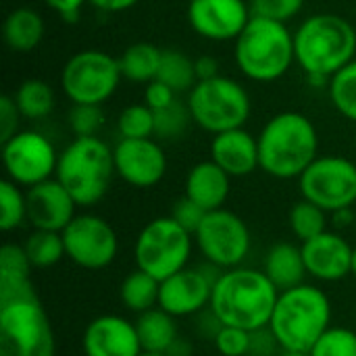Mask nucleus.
<instances>
[{"mask_svg": "<svg viewBox=\"0 0 356 356\" xmlns=\"http://www.w3.org/2000/svg\"><path fill=\"white\" fill-rule=\"evenodd\" d=\"M280 290L265 271L234 267L215 277L211 313L219 325H234L252 334L269 327Z\"/></svg>", "mask_w": 356, "mask_h": 356, "instance_id": "obj_1", "label": "nucleus"}, {"mask_svg": "<svg viewBox=\"0 0 356 356\" xmlns=\"http://www.w3.org/2000/svg\"><path fill=\"white\" fill-rule=\"evenodd\" d=\"M257 140L261 169L275 179L300 177L317 159L319 150L315 123L298 111L273 115L263 125Z\"/></svg>", "mask_w": 356, "mask_h": 356, "instance_id": "obj_2", "label": "nucleus"}, {"mask_svg": "<svg viewBox=\"0 0 356 356\" xmlns=\"http://www.w3.org/2000/svg\"><path fill=\"white\" fill-rule=\"evenodd\" d=\"M327 327H332V300L321 288L300 284L280 292L269 332L284 353H309Z\"/></svg>", "mask_w": 356, "mask_h": 356, "instance_id": "obj_3", "label": "nucleus"}, {"mask_svg": "<svg viewBox=\"0 0 356 356\" xmlns=\"http://www.w3.org/2000/svg\"><path fill=\"white\" fill-rule=\"evenodd\" d=\"M294 50L296 63L305 73H323L334 77L355 60L356 29L340 15H313L294 31Z\"/></svg>", "mask_w": 356, "mask_h": 356, "instance_id": "obj_4", "label": "nucleus"}, {"mask_svg": "<svg viewBox=\"0 0 356 356\" xmlns=\"http://www.w3.org/2000/svg\"><path fill=\"white\" fill-rule=\"evenodd\" d=\"M294 60V33L288 29V23L252 15L236 40V63L240 71L252 81L271 83L284 77Z\"/></svg>", "mask_w": 356, "mask_h": 356, "instance_id": "obj_5", "label": "nucleus"}, {"mask_svg": "<svg viewBox=\"0 0 356 356\" xmlns=\"http://www.w3.org/2000/svg\"><path fill=\"white\" fill-rule=\"evenodd\" d=\"M115 171L113 148L98 136L75 138L60 154L54 177L75 198L77 207L98 204L108 188Z\"/></svg>", "mask_w": 356, "mask_h": 356, "instance_id": "obj_6", "label": "nucleus"}, {"mask_svg": "<svg viewBox=\"0 0 356 356\" xmlns=\"http://www.w3.org/2000/svg\"><path fill=\"white\" fill-rule=\"evenodd\" d=\"M52 323L38 292L0 300V356H54Z\"/></svg>", "mask_w": 356, "mask_h": 356, "instance_id": "obj_7", "label": "nucleus"}, {"mask_svg": "<svg viewBox=\"0 0 356 356\" xmlns=\"http://www.w3.org/2000/svg\"><path fill=\"white\" fill-rule=\"evenodd\" d=\"M186 104L192 121L213 136L244 127L252 111L246 88L225 75L198 81L188 92Z\"/></svg>", "mask_w": 356, "mask_h": 356, "instance_id": "obj_8", "label": "nucleus"}, {"mask_svg": "<svg viewBox=\"0 0 356 356\" xmlns=\"http://www.w3.org/2000/svg\"><path fill=\"white\" fill-rule=\"evenodd\" d=\"M194 236L184 229L171 215L148 221L138 234L134 246L136 267L159 282L188 267Z\"/></svg>", "mask_w": 356, "mask_h": 356, "instance_id": "obj_9", "label": "nucleus"}, {"mask_svg": "<svg viewBox=\"0 0 356 356\" xmlns=\"http://www.w3.org/2000/svg\"><path fill=\"white\" fill-rule=\"evenodd\" d=\"M123 75L119 58L104 50L73 54L60 73V88L73 104H104L119 88Z\"/></svg>", "mask_w": 356, "mask_h": 356, "instance_id": "obj_10", "label": "nucleus"}, {"mask_svg": "<svg viewBox=\"0 0 356 356\" xmlns=\"http://www.w3.org/2000/svg\"><path fill=\"white\" fill-rule=\"evenodd\" d=\"M302 198L327 213L356 204V165L344 156H317L298 177Z\"/></svg>", "mask_w": 356, "mask_h": 356, "instance_id": "obj_11", "label": "nucleus"}, {"mask_svg": "<svg viewBox=\"0 0 356 356\" xmlns=\"http://www.w3.org/2000/svg\"><path fill=\"white\" fill-rule=\"evenodd\" d=\"M202 257L223 271L240 267L250 252V229L242 217L227 209H217L204 215L194 234Z\"/></svg>", "mask_w": 356, "mask_h": 356, "instance_id": "obj_12", "label": "nucleus"}, {"mask_svg": "<svg viewBox=\"0 0 356 356\" xmlns=\"http://www.w3.org/2000/svg\"><path fill=\"white\" fill-rule=\"evenodd\" d=\"M65 240L67 259L88 271H100L113 265L119 252V238L115 227L92 213L75 215V219L60 232Z\"/></svg>", "mask_w": 356, "mask_h": 356, "instance_id": "obj_13", "label": "nucleus"}, {"mask_svg": "<svg viewBox=\"0 0 356 356\" xmlns=\"http://www.w3.org/2000/svg\"><path fill=\"white\" fill-rule=\"evenodd\" d=\"M2 163L10 181L21 188H31L52 179L58 165V154L52 142L38 131H17L2 142Z\"/></svg>", "mask_w": 356, "mask_h": 356, "instance_id": "obj_14", "label": "nucleus"}, {"mask_svg": "<svg viewBox=\"0 0 356 356\" xmlns=\"http://www.w3.org/2000/svg\"><path fill=\"white\" fill-rule=\"evenodd\" d=\"M250 17L246 0H192L188 4L190 27L211 42H236Z\"/></svg>", "mask_w": 356, "mask_h": 356, "instance_id": "obj_15", "label": "nucleus"}, {"mask_svg": "<svg viewBox=\"0 0 356 356\" xmlns=\"http://www.w3.org/2000/svg\"><path fill=\"white\" fill-rule=\"evenodd\" d=\"M115 171L131 188H154L167 173V154L152 138L119 140L113 148Z\"/></svg>", "mask_w": 356, "mask_h": 356, "instance_id": "obj_16", "label": "nucleus"}, {"mask_svg": "<svg viewBox=\"0 0 356 356\" xmlns=\"http://www.w3.org/2000/svg\"><path fill=\"white\" fill-rule=\"evenodd\" d=\"M27 221L33 229H48V232H63L73 219L77 202L67 192V188L56 179H46L27 188Z\"/></svg>", "mask_w": 356, "mask_h": 356, "instance_id": "obj_17", "label": "nucleus"}, {"mask_svg": "<svg viewBox=\"0 0 356 356\" xmlns=\"http://www.w3.org/2000/svg\"><path fill=\"white\" fill-rule=\"evenodd\" d=\"M213 284L204 271L186 267L161 282L159 307L173 317H190L211 305Z\"/></svg>", "mask_w": 356, "mask_h": 356, "instance_id": "obj_18", "label": "nucleus"}, {"mask_svg": "<svg viewBox=\"0 0 356 356\" xmlns=\"http://www.w3.org/2000/svg\"><path fill=\"white\" fill-rule=\"evenodd\" d=\"M81 348L86 356H140L142 344L136 323L121 315H100L83 332Z\"/></svg>", "mask_w": 356, "mask_h": 356, "instance_id": "obj_19", "label": "nucleus"}, {"mask_svg": "<svg viewBox=\"0 0 356 356\" xmlns=\"http://www.w3.org/2000/svg\"><path fill=\"white\" fill-rule=\"evenodd\" d=\"M307 273L319 282H340L350 275L353 246L336 232H323L302 242Z\"/></svg>", "mask_w": 356, "mask_h": 356, "instance_id": "obj_20", "label": "nucleus"}, {"mask_svg": "<svg viewBox=\"0 0 356 356\" xmlns=\"http://www.w3.org/2000/svg\"><path fill=\"white\" fill-rule=\"evenodd\" d=\"M211 161H215L232 177L250 175L261 169L259 140L244 127L217 134L211 142Z\"/></svg>", "mask_w": 356, "mask_h": 356, "instance_id": "obj_21", "label": "nucleus"}, {"mask_svg": "<svg viewBox=\"0 0 356 356\" xmlns=\"http://www.w3.org/2000/svg\"><path fill=\"white\" fill-rule=\"evenodd\" d=\"M232 190V175L225 173L215 161L196 163L186 177V196L207 213L223 209Z\"/></svg>", "mask_w": 356, "mask_h": 356, "instance_id": "obj_22", "label": "nucleus"}, {"mask_svg": "<svg viewBox=\"0 0 356 356\" xmlns=\"http://www.w3.org/2000/svg\"><path fill=\"white\" fill-rule=\"evenodd\" d=\"M263 271L267 273V277L273 282V286L280 292L305 284V277L309 275L305 257H302V248L292 242L273 244L265 257Z\"/></svg>", "mask_w": 356, "mask_h": 356, "instance_id": "obj_23", "label": "nucleus"}, {"mask_svg": "<svg viewBox=\"0 0 356 356\" xmlns=\"http://www.w3.org/2000/svg\"><path fill=\"white\" fill-rule=\"evenodd\" d=\"M31 269L23 246L4 244L0 248V300L35 294Z\"/></svg>", "mask_w": 356, "mask_h": 356, "instance_id": "obj_24", "label": "nucleus"}, {"mask_svg": "<svg viewBox=\"0 0 356 356\" xmlns=\"http://www.w3.org/2000/svg\"><path fill=\"white\" fill-rule=\"evenodd\" d=\"M175 319L177 317L169 315L161 307H154V309L138 315V319L134 323L138 330L142 350L156 353V355H169L173 350V346L179 342Z\"/></svg>", "mask_w": 356, "mask_h": 356, "instance_id": "obj_25", "label": "nucleus"}, {"mask_svg": "<svg viewBox=\"0 0 356 356\" xmlns=\"http://www.w3.org/2000/svg\"><path fill=\"white\" fill-rule=\"evenodd\" d=\"M44 19L38 10L19 6L6 15L2 23V38L13 52L25 54L38 48L44 38Z\"/></svg>", "mask_w": 356, "mask_h": 356, "instance_id": "obj_26", "label": "nucleus"}, {"mask_svg": "<svg viewBox=\"0 0 356 356\" xmlns=\"http://www.w3.org/2000/svg\"><path fill=\"white\" fill-rule=\"evenodd\" d=\"M161 54L163 50L150 42H136L127 46L119 58L121 75L136 83H150L152 79H156Z\"/></svg>", "mask_w": 356, "mask_h": 356, "instance_id": "obj_27", "label": "nucleus"}, {"mask_svg": "<svg viewBox=\"0 0 356 356\" xmlns=\"http://www.w3.org/2000/svg\"><path fill=\"white\" fill-rule=\"evenodd\" d=\"M159 292H161V282L138 267L125 275V280L121 282V288H119L123 307L136 315H142V313L159 307Z\"/></svg>", "mask_w": 356, "mask_h": 356, "instance_id": "obj_28", "label": "nucleus"}, {"mask_svg": "<svg viewBox=\"0 0 356 356\" xmlns=\"http://www.w3.org/2000/svg\"><path fill=\"white\" fill-rule=\"evenodd\" d=\"M13 98L17 102L21 117L31 119V121L48 117L54 108V90L50 88V83H46L44 79H38V77L25 79L17 88Z\"/></svg>", "mask_w": 356, "mask_h": 356, "instance_id": "obj_29", "label": "nucleus"}, {"mask_svg": "<svg viewBox=\"0 0 356 356\" xmlns=\"http://www.w3.org/2000/svg\"><path fill=\"white\" fill-rule=\"evenodd\" d=\"M23 250L33 269H48L58 265L63 259H67L65 240L60 232L33 229V234L27 236Z\"/></svg>", "mask_w": 356, "mask_h": 356, "instance_id": "obj_30", "label": "nucleus"}, {"mask_svg": "<svg viewBox=\"0 0 356 356\" xmlns=\"http://www.w3.org/2000/svg\"><path fill=\"white\" fill-rule=\"evenodd\" d=\"M156 79H161L163 83L173 88L177 94L179 92H190L198 83L194 60L190 56H186L184 52H179V50H173V48L163 50Z\"/></svg>", "mask_w": 356, "mask_h": 356, "instance_id": "obj_31", "label": "nucleus"}, {"mask_svg": "<svg viewBox=\"0 0 356 356\" xmlns=\"http://www.w3.org/2000/svg\"><path fill=\"white\" fill-rule=\"evenodd\" d=\"M290 229L300 242L317 238L319 234L327 232V211L302 198L290 211Z\"/></svg>", "mask_w": 356, "mask_h": 356, "instance_id": "obj_32", "label": "nucleus"}, {"mask_svg": "<svg viewBox=\"0 0 356 356\" xmlns=\"http://www.w3.org/2000/svg\"><path fill=\"white\" fill-rule=\"evenodd\" d=\"M27 221V198L21 186L8 177L0 181V229L13 232Z\"/></svg>", "mask_w": 356, "mask_h": 356, "instance_id": "obj_33", "label": "nucleus"}, {"mask_svg": "<svg viewBox=\"0 0 356 356\" xmlns=\"http://www.w3.org/2000/svg\"><path fill=\"white\" fill-rule=\"evenodd\" d=\"M327 90L338 113L356 123V58L332 77Z\"/></svg>", "mask_w": 356, "mask_h": 356, "instance_id": "obj_34", "label": "nucleus"}, {"mask_svg": "<svg viewBox=\"0 0 356 356\" xmlns=\"http://www.w3.org/2000/svg\"><path fill=\"white\" fill-rule=\"evenodd\" d=\"M123 140H142L154 136V111L148 104H129L117 121Z\"/></svg>", "mask_w": 356, "mask_h": 356, "instance_id": "obj_35", "label": "nucleus"}, {"mask_svg": "<svg viewBox=\"0 0 356 356\" xmlns=\"http://www.w3.org/2000/svg\"><path fill=\"white\" fill-rule=\"evenodd\" d=\"M190 121H192V115H190L188 104H181L179 100H175L173 104L161 111H154V136L161 140H175L188 129Z\"/></svg>", "mask_w": 356, "mask_h": 356, "instance_id": "obj_36", "label": "nucleus"}, {"mask_svg": "<svg viewBox=\"0 0 356 356\" xmlns=\"http://www.w3.org/2000/svg\"><path fill=\"white\" fill-rule=\"evenodd\" d=\"M309 353L311 356H356V332L332 325Z\"/></svg>", "mask_w": 356, "mask_h": 356, "instance_id": "obj_37", "label": "nucleus"}, {"mask_svg": "<svg viewBox=\"0 0 356 356\" xmlns=\"http://www.w3.org/2000/svg\"><path fill=\"white\" fill-rule=\"evenodd\" d=\"M102 104H73L69 113V125L75 138H92L98 136L100 127L104 125Z\"/></svg>", "mask_w": 356, "mask_h": 356, "instance_id": "obj_38", "label": "nucleus"}, {"mask_svg": "<svg viewBox=\"0 0 356 356\" xmlns=\"http://www.w3.org/2000/svg\"><path fill=\"white\" fill-rule=\"evenodd\" d=\"M252 332L234 327V325H217L215 332V348L221 356H246L252 346Z\"/></svg>", "mask_w": 356, "mask_h": 356, "instance_id": "obj_39", "label": "nucleus"}, {"mask_svg": "<svg viewBox=\"0 0 356 356\" xmlns=\"http://www.w3.org/2000/svg\"><path fill=\"white\" fill-rule=\"evenodd\" d=\"M305 6V0H250V10L254 17H265L271 21L288 23Z\"/></svg>", "mask_w": 356, "mask_h": 356, "instance_id": "obj_40", "label": "nucleus"}, {"mask_svg": "<svg viewBox=\"0 0 356 356\" xmlns=\"http://www.w3.org/2000/svg\"><path fill=\"white\" fill-rule=\"evenodd\" d=\"M204 215H207V211L200 209V207H198L194 200H190L188 196L179 198V200L173 204V211H171V217H173L184 229H188L192 236L198 232V227H200Z\"/></svg>", "mask_w": 356, "mask_h": 356, "instance_id": "obj_41", "label": "nucleus"}, {"mask_svg": "<svg viewBox=\"0 0 356 356\" xmlns=\"http://www.w3.org/2000/svg\"><path fill=\"white\" fill-rule=\"evenodd\" d=\"M19 108L13 96H0V142L10 140L19 131Z\"/></svg>", "mask_w": 356, "mask_h": 356, "instance_id": "obj_42", "label": "nucleus"}, {"mask_svg": "<svg viewBox=\"0 0 356 356\" xmlns=\"http://www.w3.org/2000/svg\"><path fill=\"white\" fill-rule=\"evenodd\" d=\"M175 100H177V92L173 88H169L167 83H163L161 79H152L150 83H146L144 104H148L152 111H161V108L173 104Z\"/></svg>", "mask_w": 356, "mask_h": 356, "instance_id": "obj_43", "label": "nucleus"}, {"mask_svg": "<svg viewBox=\"0 0 356 356\" xmlns=\"http://www.w3.org/2000/svg\"><path fill=\"white\" fill-rule=\"evenodd\" d=\"M63 21L67 23H75L79 13H81V6L88 2V0H44Z\"/></svg>", "mask_w": 356, "mask_h": 356, "instance_id": "obj_44", "label": "nucleus"}, {"mask_svg": "<svg viewBox=\"0 0 356 356\" xmlns=\"http://www.w3.org/2000/svg\"><path fill=\"white\" fill-rule=\"evenodd\" d=\"M194 67H196V77H198V81L213 79V77L219 75V60H217L215 56L202 54V56L194 58Z\"/></svg>", "mask_w": 356, "mask_h": 356, "instance_id": "obj_45", "label": "nucleus"}, {"mask_svg": "<svg viewBox=\"0 0 356 356\" xmlns=\"http://www.w3.org/2000/svg\"><path fill=\"white\" fill-rule=\"evenodd\" d=\"M94 8L102 13H123L131 6H136L140 0H88Z\"/></svg>", "mask_w": 356, "mask_h": 356, "instance_id": "obj_46", "label": "nucleus"}, {"mask_svg": "<svg viewBox=\"0 0 356 356\" xmlns=\"http://www.w3.org/2000/svg\"><path fill=\"white\" fill-rule=\"evenodd\" d=\"M350 275L356 280V246L353 248V263H350Z\"/></svg>", "mask_w": 356, "mask_h": 356, "instance_id": "obj_47", "label": "nucleus"}, {"mask_svg": "<svg viewBox=\"0 0 356 356\" xmlns=\"http://www.w3.org/2000/svg\"><path fill=\"white\" fill-rule=\"evenodd\" d=\"M284 356H311V353H298V350H292V353H284Z\"/></svg>", "mask_w": 356, "mask_h": 356, "instance_id": "obj_48", "label": "nucleus"}, {"mask_svg": "<svg viewBox=\"0 0 356 356\" xmlns=\"http://www.w3.org/2000/svg\"><path fill=\"white\" fill-rule=\"evenodd\" d=\"M140 356H169V355H156V353H142Z\"/></svg>", "mask_w": 356, "mask_h": 356, "instance_id": "obj_49", "label": "nucleus"}, {"mask_svg": "<svg viewBox=\"0 0 356 356\" xmlns=\"http://www.w3.org/2000/svg\"><path fill=\"white\" fill-rule=\"evenodd\" d=\"M355 223H356V207H355Z\"/></svg>", "mask_w": 356, "mask_h": 356, "instance_id": "obj_50", "label": "nucleus"}, {"mask_svg": "<svg viewBox=\"0 0 356 356\" xmlns=\"http://www.w3.org/2000/svg\"><path fill=\"white\" fill-rule=\"evenodd\" d=\"M188 2H192V0H188Z\"/></svg>", "mask_w": 356, "mask_h": 356, "instance_id": "obj_51", "label": "nucleus"}]
</instances>
